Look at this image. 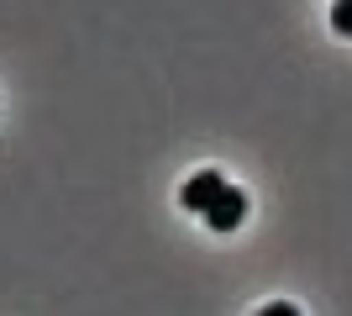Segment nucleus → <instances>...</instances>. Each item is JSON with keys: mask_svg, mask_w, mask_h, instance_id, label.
Returning <instances> with one entry per match:
<instances>
[{"mask_svg": "<svg viewBox=\"0 0 352 316\" xmlns=\"http://www.w3.org/2000/svg\"><path fill=\"white\" fill-rule=\"evenodd\" d=\"M242 216H248V196H242L236 185H226V190H221V200L206 211V227H210V232H236V227H242Z\"/></svg>", "mask_w": 352, "mask_h": 316, "instance_id": "1", "label": "nucleus"}, {"mask_svg": "<svg viewBox=\"0 0 352 316\" xmlns=\"http://www.w3.org/2000/svg\"><path fill=\"white\" fill-rule=\"evenodd\" d=\"M221 190H226V180H221L216 169H200V174H195V180L184 185V196H179V200H184V211H195V216H206V211H210V206L221 200Z\"/></svg>", "mask_w": 352, "mask_h": 316, "instance_id": "2", "label": "nucleus"}, {"mask_svg": "<svg viewBox=\"0 0 352 316\" xmlns=\"http://www.w3.org/2000/svg\"><path fill=\"white\" fill-rule=\"evenodd\" d=\"M331 27H337L342 37H352V0H337V6H331Z\"/></svg>", "mask_w": 352, "mask_h": 316, "instance_id": "3", "label": "nucleus"}, {"mask_svg": "<svg viewBox=\"0 0 352 316\" xmlns=\"http://www.w3.org/2000/svg\"><path fill=\"white\" fill-rule=\"evenodd\" d=\"M258 316H300V306H289V301H274V306H263Z\"/></svg>", "mask_w": 352, "mask_h": 316, "instance_id": "4", "label": "nucleus"}]
</instances>
